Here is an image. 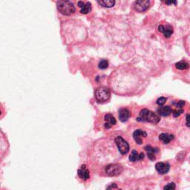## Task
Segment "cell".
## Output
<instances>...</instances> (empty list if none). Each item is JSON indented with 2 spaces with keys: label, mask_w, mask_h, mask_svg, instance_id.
<instances>
[{
  "label": "cell",
  "mask_w": 190,
  "mask_h": 190,
  "mask_svg": "<svg viewBox=\"0 0 190 190\" xmlns=\"http://www.w3.org/2000/svg\"><path fill=\"white\" fill-rule=\"evenodd\" d=\"M155 169L157 172L161 175H165L168 173L170 169V165L169 163H163V162H158L156 163Z\"/></svg>",
  "instance_id": "8"
},
{
  "label": "cell",
  "mask_w": 190,
  "mask_h": 190,
  "mask_svg": "<svg viewBox=\"0 0 190 190\" xmlns=\"http://www.w3.org/2000/svg\"><path fill=\"white\" fill-rule=\"evenodd\" d=\"M105 128L109 129V128H111L113 126L116 125L117 121L116 119L114 118V117L111 114H107L105 115Z\"/></svg>",
  "instance_id": "11"
},
{
  "label": "cell",
  "mask_w": 190,
  "mask_h": 190,
  "mask_svg": "<svg viewBox=\"0 0 190 190\" xmlns=\"http://www.w3.org/2000/svg\"><path fill=\"white\" fill-rule=\"evenodd\" d=\"M85 4V3H84V2H82V1H80V2H77L78 6H79V7H80L81 9L83 8V7H84Z\"/></svg>",
  "instance_id": "26"
},
{
  "label": "cell",
  "mask_w": 190,
  "mask_h": 190,
  "mask_svg": "<svg viewBox=\"0 0 190 190\" xmlns=\"http://www.w3.org/2000/svg\"><path fill=\"white\" fill-rule=\"evenodd\" d=\"M174 138V135L168 133H162L159 135V140L164 144H169Z\"/></svg>",
  "instance_id": "16"
},
{
  "label": "cell",
  "mask_w": 190,
  "mask_h": 190,
  "mask_svg": "<svg viewBox=\"0 0 190 190\" xmlns=\"http://www.w3.org/2000/svg\"><path fill=\"white\" fill-rule=\"evenodd\" d=\"M185 101H184V100H180V101L178 102V103L176 104V108H178V109H183V107L185 105Z\"/></svg>",
  "instance_id": "24"
},
{
  "label": "cell",
  "mask_w": 190,
  "mask_h": 190,
  "mask_svg": "<svg viewBox=\"0 0 190 190\" xmlns=\"http://www.w3.org/2000/svg\"><path fill=\"white\" fill-rule=\"evenodd\" d=\"M98 67L100 69H106L109 67V62L107 59H101L99 63Z\"/></svg>",
  "instance_id": "20"
},
{
  "label": "cell",
  "mask_w": 190,
  "mask_h": 190,
  "mask_svg": "<svg viewBox=\"0 0 190 190\" xmlns=\"http://www.w3.org/2000/svg\"><path fill=\"white\" fill-rule=\"evenodd\" d=\"M150 1H147V0H139V1H136L134 2L133 7L134 9L136 11L140 13H142L148 10L149 7L150 6Z\"/></svg>",
  "instance_id": "6"
},
{
  "label": "cell",
  "mask_w": 190,
  "mask_h": 190,
  "mask_svg": "<svg viewBox=\"0 0 190 190\" xmlns=\"http://www.w3.org/2000/svg\"><path fill=\"white\" fill-rule=\"evenodd\" d=\"M176 185L175 183H170L166 184L164 187H163V190H175Z\"/></svg>",
  "instance_id": "22"
},
{
  "label": "cell",
  "mask_w": 190,
  "mask_h": 190,
  "mask_svg": "<svg viewBox=\"0 0 190 190\" xmlns=\"http://www.w3.org/2000/svg\"><path fill=\"white\" fill-rule=\"evenodd\" d=\"M123 171V168L120 164L118 163H112L106 166L105 172L108 176L114 177L120 175Z\"/></svg>",
  "instance_id": "4"
},
{
  "label": "cell",
  "mask_w": 190,
  "mask_h": 190,
  "mask_svg": "<svg viewBox=\"0 0 190 190\" xmlns=\"http://www.w3.org/2000/svg\"><path fill=\"white\" fill-rule=\"evenodd\" d=\"M184 109H178V108H176L175 110H174L173 111V116H174V117H179L180 114H182L184 113Z\"/></svg>",
  "instance_id": "21"
},
{
  "label": "cell",
  "mask_w": 190,
  "mask_h": 190,
  "mask_svg": "<svg viewBox=\"0 0 190 190\" xmlns=\"http://www.w3.org/2000/svg\"><path fill=\"white\" fill-rule=\"evenodd\" d=\"M158 31L160 32L163 33V34L164 35L165 37L169 38L171 37V35L173 33V28L171 25H159L158 26Z\"/></svg>",
  "instance_id": "10"
},
{
  "label": "cell",
  "mask_w": 190,
  "mask_h": 190,
  "mask_svg": "<svg viewBox=\"0 0 190 190\" xmlns=\"http://www.w3.org/2000/svg\"><path fill=\"white\" fill-rule=\"evenodd\" d=\"M145 150L147 152V156H148L149 159L151 161H154L156 160V156L155 154L159 152L158 148H154L150 145H147L144 147Z\"/></svg>",
  "instance_id": "9"
},
{
  "label": "cell",
  "mask_w": 190,
  "mask_h": 190,
  "mask_svg": "<svg viewBox=\"0 0 190 190\" xmlns=\"http://www.w3.org/2000/svg\"><path fill=\"white\" fill-rule=\"evenodd\" d=\"M98 4L104 7H111L114 5L115 1L114 0H102V1H98Z\"/></svg>",
  "instance_id": "17"
},
{
  "label": "cell",
  "mask_w": 190,
  "mask_h": 190,
  "mask_svg": "<svg viewBox=\"0 0 190 190\" xmlns=\"http://www.w3.org/2000/svg\"><path fill=\"white\" fill-rule=\"evenodd\" d=\"M95 98L98 102H107L110 98V92L105 87L98 88L95 92Z\"/></svg>",
  "instance_id": "3"
},
{
  "label": "cell",
  "mask_w": 190,
  "mask_h": 190,
  "mask_svg": "<svg viewBox=\"0 0 190 190\" xmlns=\"http://www.w3.org/2000/svg\"><path fill=\"white\" fill-rule=\"evenodd\" d=\"M186 120H187V123H186V125H187V127H190V114H187V117H186Z\"/></svg>",
  "instance_id": "25"
},
{
  "label": "cell",
  "mask_w": 190,
  "mask_h": 190,
  "mask_svg": "<svg viewBox=\"0 0 190 190\" xmlns=\"http://www.w3.org/2000/svg\"><path fill=\"white\" fill-rule=\"evenodd\" d=\"M166 100H167L166 98L163 97H161L158 99L157 102H157V104L158 106H162L163 105V104H165V102H166Z\"/></svg>",
  "instance_id": "23"
},
{
  "label": "cell",
  "mask_w": 190,
  "mask_h": 190,
  "mask_svg": "<svg viewBox=\"0 0 190 190\" xmlns=\"http://www.w3.org/2000/svg\"><path fill=\"white\" fill-rule=\"evenodd\" d=\"M114 142L121 154H126L129 152V144L121 136H117L114 139Z\"/></svg>",
  "instance_id": "5"
},
{
  "label": "cell",
  "mask_w": 190,
  "mask_h": 190,
  "mask_svg": "<svg viewBox=\"0 0 190 190\" xmlns=\"http://www.w3.org/2000/svg\"><path fill=\"white\" fill-rule=\"evenodd\" d=\"M57 7L61 14L66 16L73 14L76 11L74 3L66 0H60L57 2Z\"/></svg>",
  "instance_id": "2"
},
{
  "label": "cell",
  "mask_w": 190,
  "mask_h": 190,
  "mask_svg": "<svg viewBox=\"0 0 190 190\" xmlns=\"http://www.w3.org/2000/svg\"><path fill=\"white\" fill-rule=\"evenodd\" d=\"M157 112L160 116L162 117H168L173 112L172 108L170 106H161L157 110Z\"/></svg>",
  "instance_id": "12"
},
{
  "label": "cell",
  "mask_w": 190,
  "mask_h": 190,
  "mask_svg": "<svg viewBox=\"0 0 190 190\" xmlns=\"http://www.w3.org/2000/svg\"><path fill=\"white\" fill-rule=\"evenodd\" d=\"M147 137V133L145 131L141 129H137L134 132L133 138L135 140L136 143L138 145H141L143 143V138Z\"/></svg>",
  "instance_id": "7"
},
{
  "label": "cell",
  "mask_w": 190,
  "mask_h": 190,
  "mask_svg": "<svg viewBox=\"0 0 190 190\" xmlns=\"http://www.w3.org/2000/svg\"><path fill=\"white\" fill-rule=\"evenodd\" d=\"M91 11H92V4H91V2H87L85 4L84 7L80 10V12L81 14H89Z\"/></svg>",
  "instance_id": "19"
},
{
  "label": "cell",
  "mask_w": 190,
  "mask_h": 190,
  "mask_svg": "<svg viewBox=\"0 0 190 190\" xmlns=\"http://www.w3.org/2000/svg\"><path fill=\"white\" fill-rule=\"evenodd\" d=\"M189 67V65L187 63L184 61H180V62L177 63L175 64V68L178 70H186L188 69Z\"/></svg>",
  "instance_id": "18"
},
{
  "label": "cell",
  "mask_w": 190,
  "mask_h": 190,
  "mask_svg": "<svg viewBox=\"0 0 190 190\" xmlns=\"http://www.w3.org/2000/svg\"><path fill=\"white\" fill-rule=\"evenodd\" d=\"M176 2L175 1H171V2H166V4H167V5H170V4H175V5H176Z\"/></svg>",
  "instance_id": "27"
},
{
  "label": "cell",
  "mask_w": 190,
  "mask_h": 190,
  "mask_svg": "<svg viewBox=\"0 0 190 190\" xmlns=\"http://www.w3.org/2000/svg\"><path fill=\"white\" fill-rule=\"evenodd\" d=\"M77 174L78 176L83 179V180H88L89 178H90V173H89V171L86 169V166L85 165H83L81 166V168L80 169H78L77 171Z\"/></svg>",
  "instance_id": "13"
},
{
  "label": "cell",
  "mask_w": 190,
  "mask_h": 190,
  "mask_svg": "<svg viewBox=\"0 0 190 190\" xmlns=\"http://www.w3.org/2000/svg\"><path fill=\"white\" fill-rule=\"evenodd\" d=\"M119 190H122V189H119Z\"/></svg>",
  "instance_id": "28"
},
{
  "label": "cell",
  "mask_w": 190,
  "mask_h": 190,
  "mask_svg": "<svg viewBox=\"0 0 190 190\" xmlns=\"http://www.w3.org/2000/svg\"><path fill=\"white\" fill-rule=\"evenodd\" d=\"M130 116H131V113L127 109H120L119 110V119L121 122H126Z\"/></svg>",
  "instance_id": "14"
},
{
  "label": "cell",
  "mask_w": 190,
  "mask_h": 190,
  "mask_svg": "<svg viewBox=\"0 0 190 190\" xmlns=\"http://www.w3.org/2000/svg\"><path fill=\"white\" fill-rule=\"evenodd\" d=\"M160 120L161 118L157 114L147 109L141 110L139 116L137 117V121L138 122H148L153 124L158 123Z\"/></svg>",
  "instance_id": "1"
},
{
  "label": "cell",
  "mask_w": 190,
  "mask_h": 190,
  "mask_svg": "<svg viewBox=\"0 0 190 190\" xmlns=\"http://www.w3.org/2000/svg\"><path fill=\"white\" fill-rule=\"evenodd\" d=\"M145 157V154L143 152H141L140 154H138V152L136 150H133L132 152V154L129 156V161L132 162H135L137 161H143V159Z\"/></svg>",
  "instance_id": "15"
}]
</instances>
